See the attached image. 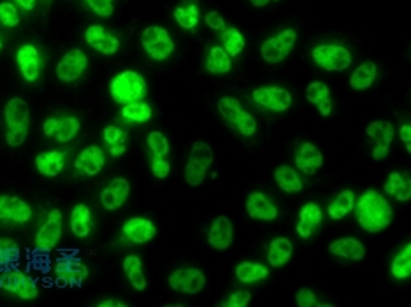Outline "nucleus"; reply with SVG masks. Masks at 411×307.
Segmentation results:
<instances>
[{
	"mask_svg": "<svg viewBox=\"0 0 411 307\" xmlns=\"http://www.w3.org/2000/svg\"><path fill=\"white\" fill-rule=\"evenodd\" d=\"M355 214H357L359 225L366 232L376 233L387 228L394 219V211L380 192L369 188L364 192V195L355 202Z\"/></svg>",
	"mask_w": 411,
	"mask_h": 307,
	"instance_id": "obj_1",
	"label": "nucleus"
},
{
	"mask_svg": "<svg viewBox=\"0 0 411 307\" xmlns=\"http://www.w3.org/2000/svg\"><path fill=\"white\" fill-rule=\"evenodd\" d=\"M109 90L116 102L130 104V102H139L146 95V81L136 71H123L112 78Z\"/></svg>",
	"mask_w": 411,
	"mask_h": 307,
	"instance_id": "obj_2",
	"label": "nucleus"
},
{
	"mask_svg": "<svg viewBox=\"0 0 411 307\" xmlns=\"http://www.w3.org/2000/svg\"><path fill=\"white\" fill-rule=\"evenodd\" d=\"M211 163H213V149H211V146L204 141H195L192 144L187 169H185V181L190 186L201 185L204 181Z\"/></svg>",
	"mask_w": 411,
	"mask_h": 307,
	"instance_id": "obj_3",
	"label": "nucleus"
},
{
	"mask_svg": "<svg viewBox=\"0 0 411 307\" xmlns=\"http://www.w3.org/2000/svg\"><path fill=\"white\" fill-rule=\"evenodd\" d=\"M218 111H220L221 118H224L225 122L231 123L234 129L239 130V134L246 135V137L255 134L257 122L253 120V116H250L248 112L243 109V105L239 104L236 98L232 97L220 98V102H218Z\"/></svg>",
	"mask_w": 411,
	"mask_h": 307,
	"instance_id": "obj_4",
	"label": "nucleus"
},
{
	"mask_svg": "<svg viewBox=\"0 0 411 307\" xmlns=\"http://www.w3.org/2000/svg\"><path fill=\"white\" fill-rule=\"evenodd\" d=\"M313 60L323 71L341 72L347 71L352 64V54L347 47L336 46V44H322L313 50Z\"/></svg>",
	"mask_w": 411,
	"mask_h": 307,
	"instance_id": "obj_5",
	"label": "nucleus"
},
{
	"mask_svg": "<svg viewBox=\"0 0 411 307\" xmlns=\"http://www.w3.org/2000/svg\"><path fill=\"white\" fill-rule=\"evenodd\" d=\"M141 42H143L144 51L150 54L154 60H166L174 51V42L170 39L169 32L162 27H148L141 34Z\"/></svg>",
	"mask_w": 411,
	"mask_h": 307,
	"instance_id": "obj_6",
	"label": "nucleus"
},
{
	"mask_svg": "<svg viewBox=\"0 0 411 307\" xmlns=\"http://www.w3.org/2000/svg\"><path fill=\"white\" fill-rule=\"evenodd\" d=\"M0 288L11 291V294H16L18 297L25 299V301H32L37 297L35 281L18 269H7L0 274Z\"/></svg>",
	"mask_w": 411,
	"mask_h": 307,
	"instance_id": "obj_7",
	"label": "nucleus"
},
{
	"mask_svg": "<svg viewBox=\"0 0 411 307\" xmlns=\"http://www.w3.org/2000/svg\"><path fill=\"white\" fill-rule=\"evenodd\" d=\"M297 41V34L294 28H286L282 34L274 35V37L267 39L262 44V58H264L267 64H279L282 60H285L289 57V53L292 51L294 44Z\"/></svg>",
	"mask_w": 411,
	"mask_h": 307,
	"instance_id": "obj_8",
	"label": "nucleus"
},
{
	"mask_svg": "<svg viewBox=\"0 0 411 307\" xmlns=\"http://www.w3.org/2000/svg\"><path fill=\"white\" fill-rule=\"evenodd\" d=\"M253 100L262 108L282 112L292 105V95L282 86H262L253 90Z\"/></svg>",
	"mask_w": 411,
	"mask_h": 307,
	"instance_id": "obj_9",
	"label": "nucleus"
},
{
	"mask_svg": "<svg viewBox=\"0 0 411 307\" xmlns=\"http://www.w3.org/2000/svg\"><path fill=\"white\" fill-rule=\"evenodd\" d=\"M169 286L181 294H199L206 286V276L199 269H178L169 276Z\"/></svg>",
	"mask_w": 411,
	"mask_h": 307,
	"instance_id": "obj_10",
	"label": "nucleus"
},
{
	"mask_svg": "<svg viewBox=\"0 0 411 307\" xmlns=\"http://www.w3.org/2000/svg\"><path fill=\"white\" fill-rule=\"evenodd\" d=\"M366 134L374 141L373 158L378 162L387 158L390 151V142L394 139V125L390 122H373L366 129Z\"/></svg>",
	"mask_w": 411,
	"mask_h": 307,
	"instance_id": "obj_11",
	"label": "nucleus"
},
{
	"mask_svg": "<svg viewBox=\"0 0 411 307\" xmlns=\"http://www.w3.org/2000/svg\"><path fill=\"white\" fill-rule=\"evenodd\" d=\"M88 60H86V54L81 50H71L69 53H65V57L58 62L57 65V76L60 81L72 83L76 79L81 78V74L85 72Z\"/></svg>",
	"mask_w": 411,
	"mask_h": 307,
	"instance_id": "obj_12",
	"label": "nucleus"
},
{
	"mask_svg": "<svg viewBox=\"0 0 411 307\" xmlns=\"http://www.w3.org/2000/svg\"><path fill=\"white\" fill-rule=\"evenodd\" d=\"M57 272V279L54 284L60 288L72 286V284H81L88 276V269L83 265L78 258H67V260H60L54 267Z\"/></svg>",
	"mask_w": 411,
	"mask_h": 307,
	"instance_id": "obj_13",
	"label": "nucleus"
},
{
	"mask_svg": "<svg viewBox=\"0 0 411 307\" xmlns=\"http://www.w3.org/2000/svg\"><path fill=\"white\" fill-rule=\"evenodd\" d=\"M62 230H64V218H62L60 211L54 209L48 214V219H46L45 225L39 228L37 237H35V244H37L39 250L42 251L53 250L58 244V241H60Z\"/></svg>",
	"mask_w": 411,
	"mask_h": 307,
	"instance_id": "obj_14",
	"label": "nucleus"
},
{
	"mask_svg": "<svg viewBox=\"0 0 411 307\" xmlns=\"http://www.w3.org/2000/svg\"><path fill=\"white\" fill-rule=\"evenodd\" d=\"M30 206L20 197H0V221L27 223L30 219Z\"/></svg>",
	"mask_w": 411,
	"mask_h": 307,
	"instance_id": "obj_15",
	"label": "nucleus"
},
{
	"mask_svg": "<svg viewBox=\"0 0 411 307\" xmlns=\"http://www.w3.org/2000/svg\"><path fill=\"white\" fill-rule=\"evenodd\" d=\"M6 123L9 130H28L30 123V109L23 98H11L4 109Z\"/></svg>",
	"mask_w": 411,
	"mask_h": 307,
	"instance_id": "obj_16",
	"label": "nucleus"
},
{
	"mask_svg": "<svg viewBox=\"0 0 411 307\" xmlns=\"http://www.w3.org/2000/svg\"><path fill=\"white\" fill-rule=\"evenodd\" d=\"M129 181L125 178L112 179L103 190V193H100V204L108 211H116L125 204L127 197H129Z\"/></svg>",
	"mask_w": 411,
	"mask_h": 307,
	"instance_id": "obj_17",
	"label": "nucleus"
},
{
	"mask_svg": "<svg viewBox=\"0 0 411 307\" xmlns=\"http://www.w3.org/2000/svg\"><path fill=\"white\" fill-rule=\"evenodd\" d=\"M85 41L93 47V50L100 51L104 54H115L120 50L118 39L112 34H109L104 27L93 25V27L86 28Z\"/></svg>",
	"mask_w": 411,
	"mask_h": 307,
	"instance_id": "obj_18",
	"label": "nucleus"
},
{
	"mask_svg": "<svg viewBox=\"0 0 411 307\" xmlns=\"http://www.w3.org/2000/svg\"><path fill=\"white\" fill-rule=\"evenodd\" d=\"M234 241V226L227 216H218L211 223L209 244L214 250H227Z\"/></svg>",
	"mask_w": 411,
	"mask_h": 307,
	"instance_id": "obj_19",
	"label": "nucleus"
},
{
	"mask_svg": "<svg viewBox=\"0 0 411 307\" xmlns=\"http://www.w3.org/2000/svg\"><path fill=\"white\" fill-rule=\"evenodd\" d=\"M16 60L18 65H20V71L21 74H23V78L27 79L28 83H34L35 79L39 78V69H41L37 47L32 46V44H25V46H21L20 50H18Z\"/></svg>",
	"mask_w": 411,
	"mask_h": 307,
	"instance_id": "obj_20",
	"label": "nucleus"
},
{
	"mask_svg": "<svg viewBox=\"0 0 411 307\" xmlns=\"http://www.w3.org/2000/svg\"><path fill=\"white\" fill-rule=\"evenodd\" d=\"M323 156L320 153V149L315 144H309V142H303V144L297 148L296 151V166L297 169L303 170L304 174L311 175L322 167Z\"/></svg>",
	"mask_w": 411,
	"mask_h": 307,
	"instance_id": "obj_21",
	"label": "nucleus"
},
{
	"mask_svg": "<svg viewBox=\"0 0 411 307\" xmlns=\"http://www.w3.org/2000/svg\"><path fill=\"white\" fill-rule=\"evenodd\" d=\"M246 211L253 219H262V221H272V219L278 218V209H276L274 204L260 192H253L248 197Z\"/></svg>",
	"mask_w": 411,
	"mask_h": 307,
	"instance_id": "obj_22",
	"label": "nucleus"
},
{
	"mask_svg": "<svg viewBox=\"0 0 411 307\" xmlns=\"http://www.w3.org/2000/svg\"><path fill=\"white\" fill-rule=\"evenodd\" d=\"M123 233L127 239L136 244H144L155 237L156 228L154 223L146 218H132L123 225Z\"/></svg>",
	"mask_w": 411,
	"mask_h": 307,
	"instance_id": "obj_23",
	"label": "nucleus"
},
{
	"mask_svg": "<svg viewBox=\"0 0 411 307\" xmlns=\"http://www.w3.org/2000/svg\"><path fill=\"white\" fill-rule=\"evenodd\" d=\"M104 163L105 156L103 149L97 148V146H88V148H85V151H81V155H78V158H76V169L86 175H97L104 167Z\"/></svg>",
	"mask_w": 411,
	"mask_h": 307,
	"instance_id": "obj_24",
	"label": "nucleus"
},
{
	"mask_svg": "<svg viewBox=\"0 0 411 307\" xmlns=\"http://www.w3.org/2000/svg\"><path fill=\"white\" fill-rule=\"evenodd\" d=\"M329 251L336 257L347 258V260L359 262L366 257V248L360 243L359 239L354 237H343V239H337L334 243L329 244Z\"/></svg>",
	"mask_w": 411,
	"mask_h": 307,
	"instance_id": "obj_25",
	"label": "nucleus"
},
{
	"mask_svg": "<svg viewBox=\"0 0 411 307\" xmlns=\"http://www.w3.org/2000/svg\"><path fill=\"white\" fill-rule=\"evenodd\" d=\"M322 209H320L318 204L309 202L303 209L299 211V225H297V233H299L303 239H309L313 236L318 225L322 223Z\"/></svg>",
	"mask_w": 411,
	"mask_h": 307,
	"instance_id": "obj_26",
	"label": "nucleus"
},
{
	"mask_svg": "<svg viewBox=\"0 0 411 307\" xmlns=\"http://www.w3.org/2000/svg\"><path fill=\"white\" fill-rule=\"evenodd\" d=\"M385 193L395 197L398 200H403V202H405V200H410L411 197L410 175L398 173V170L388 174L387 183H385Z\"/></svg>",
	"mask_w": 411,
	"mask_h": 307,
	"instance_id": "obj_27",
	"label": "nucleus"
},
{
	"mask_svg": "<svg viewBox=\"0 0 411 307\" xmlns=\"http://www.w3.org/2000/svg\"><path fill=\"white\" fill-rule=\"evenodd\" d=\"M71 230L76 237L83 239L92 232V213H90L88 206L85 204H78L71 213Z\"/></svg>",
	"mask_w": 411,
	"mask_h": 307,
	"instance_id": "obj_28",
	"label": "nucleus"
},
{
	"mask_svg": "<svg viewBox=\"0 0 411 307\" xmlns=\"http://www.w3.org/2000/svg\"><path fill=\"white\" fill-rule=\"evenodd\" d=\"M292 243L285 237H278V239H272L271 244H269L267 260L271 263V267H283L292 257Z\"/></svg>",
	"mask_w": 411,
	"mask_h": 307,
	"instance_id": "obj_29",
	"label": "nucleus"
},
{
	"mask_svg": "<svg viewBox=\"0 0 411 307\" xmlns=\"http://www.w3.org/2000/svg\"><path fill=\"white\" fill-rule=\"evenodd\" d=\"M232 69V60L227 53H225L224 47L214 46L207 51L206 57V71L209 74H227Z\"/></svg>",
	"mask_w": 411,
	"mask_h": 307,
	"instance_id": "obj_30",
	"label": "nucleus"
},
{
	"mask_svg": "<svg viewBox=\"0 0 411 307\" xmlns=\"http://www.w3.org/2000/svg\"><path fill=\"white\" fill-rule=\"evenodd\" d=\"M64 153L62 151H50V153H41L35 158V166H37V170L42 175H48V178H53V175H58L64 169Z\"/></svg>",
	"mask_w": 411,
	"mask_h": 307,
	"instance_id": "obj_31",
	"label": "nucleus"
},
{
	"mask_svg": "<svg viewBox=\"0 0 411 307\" xmlns=\"http://www.w3.org/2000/svg\"><path fill=\"white\" fill-rule=\"evenodd\" d=\"M376 64L374 62H364L354 71L350 78V86L354 90H367L376 79Z\"/></svg>",
	"mask_w": 411,
	"mask_h": 307,
	"instance_id": "obj_32",
	"label": "nucleus"
},
{
	"mask_svg": "<svg viewBox=\"0 0 411 307\" xmlns=\"http://www.w3.org/2000/svg\"><path fill=\"white\" fill-rule=\"evenodd\" d=\"M274 179L285 193H299L303 190V181H301L299 174L289 166L278 167L274 173Z\"/></svg>",
	"mask_w": 411,
	"mask_h": 307,
	"instance_id": "obj_33",
	"label": "nucleus"
},
{
	"mask_svg": "<svg viewBox=\"0 0 411 307\" xmlns=\"http://www.w3.org/2000/svg\"><path fill=\"white\" fill-rule=\"evenodd\" d=\"M174 18H176L178 25L181 28L192 30L199 23V6L195 2H192V0H187V2L181 4V6H178L174 9Z\"/></svg>",
	"mask_w": 411,
	"mask_h": 307,
	"instance_id": "obj_34",
	"label": "nucleus"
},
{
	"mask_svg": "<svg viewBox=\"0 0 411 307\" xmlns=\"http://www.w3.org/2000/svg\"><path fill=\"white\" fill-rule=\"evenodd\" d=\"M123 269H125L127 277L132 283V286L136 290L143 291L146 288V277L143 274V265H141V258L136 255H129V257L123 260Z\"/></svg>",
	"mask_w": 411,
	"mask_h": 307,
	"instance_id": "obj_35",
	"label": "nucleus"
},
{
	"mask_svg": "<svg viewBox=\"0 0 411 307\" xmlns=\"http://www.w3.org/2000/svg\"><path fill=\"white\" fill-rule=\"evenodd\" d=\"M236 274H238V279L243 281V283H257V281L265 279L269 276V269L260 265V263L243 262L236 269Z\"/></svg>",
	"mask_w": 411,
	"mask_h": 307,
	"instance_id": "obj_36",
	"label": "nucleus"
},
{
	"mask_svg": "<svg viewBox=\"0 0 411 307\" xmlns=\"http://www.w3.org/2000/svg\"><path fill=\"white\" fill-rule=\"evenodd\" d=\"M355 206V195L352 190H345L337 195V199L334 200L332 204L329 206V216L332 219H341L347 216L348 213H352Z\"/></svg>",
	"mask_w": 411,
	"mask_h": 307,
	"instance_id": "obj_37",
	"label": "nucleus"
},
{
	"mask_svg": "<svg viewBox=\"0 0 411 307\" xmlns=\"http://www.w3.org/2000/svg\"><path fill=\"white\" fill-rule=\"evenodd\" d=\"M221 41L225 44V53L228 54V57H238L239 53H241L243 50H245V37H243L241 32L238 30V28H225L224 32H221Z\"/></svg>",
	"mask_w": 411,
	"mask_h": 307,
	"instance_id": "obj_38",
	"label": "nucleus"
},
{
	"mask_svg": "<svg viewBox=\"0 0 411 307\" xmlns=\"http://www.w3.org/2000/svg\"><path fill=\"white\" fill-rule=\"evenodd\" d=\"M20 260V248L11 239H0V269H14Z\"/></svg>",
	"mask_w": 411,
	"mask_h": 307,
	"instance_id": "obj_39",
	"label": "nucleus"
},
{
	"mask_svg": "<svg viewBox=\"0 0 411 307\" xmlns=\"http://www.w3.org/2000/svg\"><path fill=\"white\" fill-rule=\"evenodd\" d=\"M104 141L109 144V151L112 156H122L125 153L127 134L118 127H108L104 130Z\"/></svg>",
	"mask_w": 411,
	"mask_h": 307,
	"instance_id": "obj_40",
	"label": "nucleus"
},
{
	"mask_svg": "<svg viewBox=\"0 0 411 307\" xmlns=\"http://www.w3.org/2000/svg\"><path fill=\"white\" fill-rule=\"evenodd\" d=\"M123 118L134 123H146L151 118V108L144 102H130L122 109Z\"/></svg>",
	"mask_w": 411,
	"mask_h": 307,
	"instance_id": "obj_41",
	"label": "nucleus"
},
{
	"mask_svg": "<svg viewBox=\"0 0 411 307\" xmlns=\"http://www.w3.org/2000/svg\"><path fill=\"white\" fill-rule=\"evenodd\" d=\"M390 272L392 276L398 277V279H408L411 274V244H408V246L405 248V251L394 258Z\"/></svg>",
	"mask_w": 411,
	"mask_h": 307,
	"instance_id": "obj_42",
	"label": "nucleus"
},
{
	"mask_svg": "<svg viewBox=\"0 0 411 307\" xmlns=\"http://www.w3.org/2000/svg\"><path fill=\"white\" fill-rule=\"evenodd\" d=\"M79 120L74 116H67V118L58 120V129H57V141L58 142H67L71 139H74L79 132Z\"/></svg>",
	"mask_w": 411,
	"mask_h": 307,
	"instance_id": "obj_43",
	"label": "nucleus"
},
{
	"mask_svg": "<svg viewBox=\"0 0 411 307\" xmlns=\"http://www.w3.org/2000/svg\"><path fill=\"white\" fill-rule=\"evenodd\" d=\"M148 146L155 156H166L169 153V141L162 132H151L148 135Z\"/></svg>",
	"mask_w": 411,
	"mask_h": 307,
	"instance_id": "obj_44",
	"label": "nucleus"
},
{
	"mask_svg": "<svg viewBox=\"0 0 411 307\" xmlns=\"http://www.w3.org/2000/svg\"><path fill=\"white\" fill-rule=\"evenodd\" d=\"M0 23L4 25V27H16L18 23H20V14H18L16 7L13 6V4L9 2H2L0 4Z\"/></svg>",
	"mask_w": 411,
	"mask_h": 307,
	"instance_id": "obj_45",
	"label": "nucleus"
},
{
	"mask_svg": "<svg viewBox=\"0 0 411 307\" xmlns=\"http://www.w3.org/2000/svg\"><path fill=\"white\" fill-rule=\"evenodd\" d=\"M329 95H330L329 86L323 85L322 81H313L311 85L308 86V100L311 102V104L318 105L320 102L329 98Z\"/></svg>",
	"mask_w": 411,
	"mask_h": 307,
	"instance_id": "obj_46",
	"label": "nucleus"
},
{
	"mask_svg": "<svg viewBox=\"0 0 411 307\" xmlns=\"http://www.w3.org/2000/svg\"><path fill=\"white\" fill-rule=\"evenodd\" d=\"M86 4L100 18H109L115 11V0H86Z\"/></svg>",
	"mask_w": 411,
	"mask_h": 307,
	"instance_id": "obj_47",
	"label": "nucleus"
},
{
	"mask_svg": "<svg viewBox=\"0 0 411 307\" xmlns=\"http://www.w3.org/2000/svg\"><path fill=\"white\" fill-rule=\"evenodd\" d=\"M250 301H252V294L246 290H239L236 291V294H232L231 297L227 299V301L221 302V306L224 307H245L250 304Z\"/></svg>",
	"mask_w": 411,
	"mask_h": 307,
	"instance_id": "obj_48",
	"label": "nucleus"
},
{
	"mask_svg": "<svg viewBox=\"0 0 411 307\" xmlns=\"http://www.w3.org/2000/svg\"><path fill=\"white\" fill-rule=\"evenodd\" d=\"M296 302L299 307H323V304H320L316 301L315 294H313L309 288H301L296 295Z\"/></svg>",
	"mask_w": 411,
	"mask_h": 307,
	"instance_id": "obj_49",
	"label": "nucleus"
},
{
	"mask_svg": "<svg viewBox=\"0 0 411 307\" xmlns=\"http://www.w3.org/2000/svg\"><path fill=\"white\" fill-rule=\"evenodd\" d=\"M151 169H154L155 178H158V179L167 178V175H169V173H170L169 162H167L163 156H155L154 163H151Z\"/></svg>",
	"mask_w": 411,
	"mask_h": 307,
	"instance_id": "obj_50",
	"label": "nucleus"
},
{
	"mask_svg": "<svg viewBox=\"0 0 411 307\" xmlns=\"http://www.w3.org/2000/svg\"><path fill=\"white\" fill-rule=\"evenodd\" d=\"M206 23L207 27L213 28V30H224L225 27V20L221 18V14L218 11H209L206 14Z\"/></svg>",
	"mask_w": 411,
	"mask_h": 307,
	"instance_id": "obj_51",
	"label": "nucleus"
},
{
	"mask_svg": "<svg viewBox=\"0 0 411 307\" xmlns=\"http://www.w3.org/2000/svg\"><path fill=\"white\" fill-rule=\"evenodd\" d=\"M27 132L28 130H7V144L11 146V148H18V146H21L25 142V137H27Z\"/></svg>",
	"mask_w": 411,
	"mask_h": 307,
	"instance_id": "obj_52",
	"label": "nucleus"
},
{
	"mask_svg": "<svg viewBox=\"0 0 411 307\" xmlns=\"http://www.w3.org/2000/svg\"><path fill=\"white\" fill-rule=\"evenodd\" d=\"M57 129H58V120L57 118H48L45 122V125H42V132H45L48 137H53V135L57 134Z\"/></svg>",
	"mask_w": 411,
	"mask_h": 307,
	"instance_id": "obj_53",
	"label": "nucleus"
},
{
	"mask_svg": "<svg viewBox=\"0 0 411 307\" xmlns=\"http://www.w3.org/2000/svg\"><path fill=\"white\" fill-rule=\"evenodd\" d=\"M316 108H318L320 115H322V116H329L330 112H332V100H330V97L325 98V100L320 102V104L316 105Z\"/></svg>",
	"mask_w": 411,
	"mask_h": 307,
	"instance_id": "obj_54",
	"label": "nucleus"
},
{
	"mask_svg": "<svg viewBox=\"0 0 411 307\" xmlns=\"http://www.w3.org/2000/svg\"><path fill=\"white\" fill-rule=\"evenodd\" d=\"M401 139H403V142L406 144V148H408V153L411 151V127L410 125H403L401 127Z\"/></svg>",
	"mask_w": 411,
	"mask_h": 307,
	"instance_id": "obj_55",
	"label": "nucleus"
},
{
	"mask_svg": "<svg viewBox=\"0 0 411 307\" xmlns=\"http://www.w3.org/2000/svg\"><path fill=\"white\" fill-rule=\"evenodd\" d=\"M16 2L20 4L25 11H32L35 7V0H16Z\"/></svg>",
	"mask_w": 411,
	"mask_h": 307,
	"instance_id": "obj_56",
	"label": "nucleus"
},
{
	"mask_svg": "<svg viewBox=\"0 0 411 307\" xmlns=\"http://www.w3.org/2000/svg\"><path fill=\"white\" fill-rule=\"evenodd\" d=\"M99 307H125V304L118 301H104V302H100Z\"/></svg>",
	"mask_w": 411,
	"mask_h": 307,
	"instance_id": "obj_57",
	"label": "nucleus"
},
{
	"mask_svg": "<svg viewBox=\"0 0 411 307\" xmlns=\"http://www.w3.org/2000/svg\"><path fill=\"white\" fill-rule=\"evenodd\" d=\"M252 4L255 7H264V6H267L269 0H252Z\"/></svg>",
	"mask_w": 411,
	"mask_h": 307,
	"instance_id": "obj_58",
	"label": "nucleus"
},
{
	"mask_svg": "<svg viewBox=\"0 0 411 307\" xmlns=\"http://www.w3.org/2000/svg\"><path fill=\"white\" fill-rule=\"evenodd\" d=\"M0 50H2V41H0Z\"/></svg>",
	"mask_w": 411,
	"mask_h": 307,
	"instance_id": "obj_59",
	"label": "nucleus"
}]
</instances>
